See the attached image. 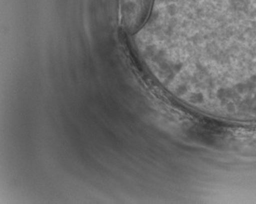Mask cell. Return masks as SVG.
<instances>
[{
  "label": "cell",
  "instance_id": "1",
  "mask_svg": "<svg viewBox=\"0 0 256 204\" xmlns=\"http://www.w3.org/2000/svg\"><path fill=\"white\" fill-rule=\"evenodd\" d=\"M154 0H120V22L126 32L134 34L150 15Z\"/></svg>",
  "mask_w": 256,
  "mask_h": 204
}]
</instances>
